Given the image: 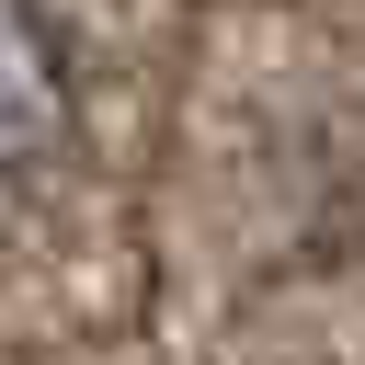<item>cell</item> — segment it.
Returning <instances> with one entry per match:
<instances>
[{
    "label": "cell",
    "mask_w": 365,
    "mask_h": 365,
    "mask_svg": "<svg viewBox=\"0 0 365 365\" xmlns=\"http://www.w3.org/2000/svg\"><path fill=\"white\" fill-rule=\"evenodd\" d=\"M68 125H80L68 34L46 23V0H0V182H23L34 160H57Z\"/></svg>",
    "instance_id": "1"
}]
</instances>
